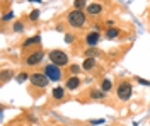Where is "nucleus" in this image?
Returning a JSON list of instances; mask_svg holds the SVG:
<instances>
[{
    "instance_id": "1",
    "label": "nucleus",
    "mask_w": 150,
    "mask_h": 126,
    "mask_svg": "<svg viewBox=\"0 0 150 126\" xmlns=\"http://www.w3.org/2000/svg\"><path fill=\"white\" fill-rule=\"evenodd\" d=\"M67 20H68V24H70L72 27H84L85 20H87V15H85L84 10H75L74 9L72 12H68Z\"/></svg>"
},
{
    "instance_id": "2",
    "label": "nucleus",
    "mask_w": 150,
    "mask_h": 126,
    "mask_svg": "<svg viewBox=\"0 0 150 126\" xmlns=\"http://www.w3.org/2000/svg\"><path fill=\"white\" fill-rule=\"evenodd\" d=\"M48 58L51 60V63H55L58 67H65L68 63V55L65 51H62V49H51L48 53Z\"/></svg>"
},
{
    "instance_id": "3",
    "label": "nucleus",
    "mask_w": 150,
    "mask_h": 126,
    "mask_svg": "<svg viewBox=\"0 0 150 126\" xmlns=\"http://www.w3.org/2000/svg\"><path fill=\"white\" fill-rule=\"evenodd\" d=\"M131 92H133V85H131L128 80L120 82V85H118V89H116L118 99H121V101H128V99L131 97Z\"/></svg>"
},
{
    "instance_id": "4",
    "label": "nucleus",
    "mask_w": 150,
    "mask_h": 126,
    "mask_svg": "<svg viewBox=\"0 0 150 126\" xmlns=\"http://www.w3.org/2000/svg\"><path fill=\"white\" fill-rule=\"evenodd\" d=\"M45 75H46L51 82H58L60 78H62V68L55 65V63H50L45 67Z\"/></svg>"
},
{
    "instance_id": "5",
    "label": "nucleus",
    "mask_w": 150,
    "mask_h": 126,
    "mask_svg": "<svg viewBox=\"0 0 150 126\" xmlns=\"http://www.w3.org/2000/svg\"><path fill=\"white\" fill-rule=\"evenodd\" d=\"M29 80H31V84H33L34 87H39V89H45L48 84H50V78H48L45 73H33Z\"/></svg>"
},
{
    "instance_id": "6",
    "label": "nucleus",
    "mask_w": 150,
    "mask_h": 126,
    "mask_svg": "<svg viewBox=\"0 0 150 126\" xmlns=\"http://www.w3.org/2000/svg\"><path fill=\"white\" fill-rule=\"evenodd\" d=\"M43 58H45V53L41 51V49H38V51H34V53H31L28 58H26V65H29V67H34V65H39L41 61H43Z\"/></svg>"
},
{
    "instance_id": "7",
    "label": "nucleus",
    "mask_w": 150,
    "mask_h": 126,
    "mask_svg": "<svg viewBox=\"0 0 150 126\" xmlns=\"http://www.w3.org/2000/svg\"><path fill=\"white\" fill-rule=\"evenodd\" d=\"M99 39H101V32H99V31H91V32L85 36V44H87L89 48H96L97 43H99Z\"/></svg>"
},
{
    "instance_id": "8",
    "label": "nucleus",
    "mask_w": 150,
    "mask_h": 126,
    "mask_svg": "<svg viewBox=\"0 0 150 126\" xmlns=\"http://www.w3.org/2000/svg\"><path fill=\"white\" fill-rule=\"evenodd\" d=\"M103 12V5L101 4H89L87 5V14L89 15H97Z\"/></svg>"
},
{
    "instance_id": "9",
    "label": "nucleus",
    "mask_w": 150,
    "mask_h": 126,
    "mask_svg": "<svg viewBox=\"0 0 150 126\" xmlns=\"http://www.w3.org/2000/svg\"><path fill=\"white\" fill-rule=\"evenodd\" d=\"M79 85H80V78L79 77H70L67 80V89L68 90H75V89H79Z\"/></svg>"
},
{
    "instance_id": "10",
    "label": "nucleus",
    "mask_w": 150,
    "mask_h": 126,
    "mask_svg": "<svg viewBox=\"0 0 150 126\" xmlns=\"http://www.w3.org/2000/svg\"><path fill=\"white\" fill-rule=\"evenodd\" d=\"M41 43V36H33V38H28L24 43H22V46L24 48H29V46H34V44H39Z\"/></svg>"
},
{
    "instance_id": "11",
    "label": "nucleus",
    "mask_w": 150,
    "mask_h": 126,
    "mask_svg": "<svg viewBox=\"0 0 150 126\" xmlns=\"http://www.w3.org/2000/svg\"><path fill=\"white\" fill-rule=\"evenodd\" d=\"M51 96H53V99H56V101H62V99L65 97V89L63 87H55L53 92H51Z\"/></svg>"
},
{
    "instance_id": "12",
    "label": "nucleus",
    "mask_w": 150,
    "mask_h": 126,
    "mask_svg": "<svg viewBox=\"0 0 150 126\" xmlns=\"http://www.w3.org/2000/svg\"><path fill=\"white\" fill-rule=\"evenodd\" d=\"M96 67V58H85L84 63H82V68H84L85 72H89V70H92Z\"/></svg>"
},
{
    "instance_id": "13",
    "label": "nucleus",
    "mask_w": 150,
    "mask_h": 126,
    "mask_svg": "<svg viewBox=\"0 0 150 126\" xmlns=\"http://www.w3.org/2000/svg\"><path fill=\"white\" fill-rule=\"evenodd\" d=\"M120 36V29L118 27H109V29L106 31V38L108 39H114Z\"/></svg>"
},
{
    "instance_id": "14",
    "label": "nucleus",
    "mask_w": 150,
    "mask_h": 126,
    "mask_svg": "<svg viewBox=\"0 0 150 126\" xmlns=\"http://www.w3.org/2000/svg\"><path fill=\"white\" fill-rule=\"evenodd\" d=\"M111 89H112L111 80H109V78H104V80H103V84H101V90H103V92H109Z\"/></svg>"
},
{
    "instance_id": "15",
    "label": "nucleus",
    "mask_w": 150,
    "mask_h": 126,
    "mask_svg": "<svg viewBox=\"0 0 150 126\" xmlns=\"http://www.w3.org/2000/svg\"><path fill=\"white\" fill-rule=\"evenodd\" d=\"M85 56H87V58H96V56H99V51L96 48H89L85 51Z\"/></svg>"
},
{
    "instance_id": "16",
    "label": "nucleus",
    "mask_w": 150,
    "mask_h": 126,
    "mask_svg": "<svg viewBox=\"0 0 150 126\" xmlns=\"http://www.w3.org/2000/svg\"><path fill=\"white\" fill-rule=\"evenodd\" d=\"M85 5H87V4H85V0H75V2H74V9L75 10H82Z\"/></svg>"
},
{
    "instance_id": "17",
    "label": "nucleus",
    "mask_w": 150,
    "mask_h": 126,
    "mask_svg": "<svg viewBox=\"0 0 150 126\" xmlns=\"http://www.w3.org/2000/svg\"><path fill=\"white\" fill-rule=\"evenodd\" d=\"M28 78H31V77H29V75L26 73V72H22V73H19L17 77H16V80H17L19 84H24V82H26Z\"/></svg>"
},
{
    "instance_id": "18",
    "label": "nucleus",
    "mask_w": 150,
    "mask_h": 126,
    "mask_svg": "<svg viewBox=\"0 0 150 126\" xmlns=\"http://www.w3.org/2000/svg\"><path fill=\"white\" fill-rule=\"evenodd\" d=\"M12 75H14V73H12L10 70H4V72H2V84H5V82H7Z\"/></svg>"
},
{
    "instance_id": "19",
    "label": "nucleus",
    "mask_w": 150,
    "mask_h": 126,
    "mask_svg": "<svg viewBox=\"0 0 150 126\" xmlns=\"http://www.w3.org/2000/svg\"><path fill=\"white\" fill-rule=\"evenodd\" d=\"M104 94H106V92H103V90H101V92H99V90H92V92H91V97H92V99H104Z\"/></svg>"
},
{
    "instance_id": "20",
    "label": "nucleus",
    "mask_w": 150,
    "mask_h": 126,
    "mask_svg": "<svg viewBox=\"0 0 150 126\" xmlns=\"http://www.w3.org/2000/svg\"><path fill=\"white\" fill-rule=\"evenodd\" d=\"M38 19H39V9H34L31 14H29V20L34 22V20H38Z\"/></svg>"
},
{
    "instance_id": "21",
    "label": "nucleus",
    "mask_w": 150,
    "mask_h": 126,
    "mask_svg": "<svg viewBox=\"0 0 150 126\" xmlns=\"http://www.w3.org/2000/svg\"><path fill=\"white\" fill-rule=\"evenodd\" d=\"M14 31H16V32H22V31H24V24H22L21 20H17V22L14 24Z\"/></svg>"
},
{
    "instance_id": "22",
    "label": "nucleus",
    "mask_w": 150,
    "mask_h": 126,
    "mask_svg": "<svg viewBox=\"0 0 150 126\" xmlns=\"http://www.w3.org/2000/svg\"><path fill=\"white\" fill-rule=\"evenodd\" d=\"M135 80H137V82H138L140 85H143V87H150V82H149V80H145V78H142V77H137Z\"/></svg>"
},
{
    "instance_id": "23",
    "label": "nucleus",
    "mask_w": 150,
    "mask_h": 126,
    "mask_svg": "<svg viewBox=\"0 0 150 126\" xmlns=\"http://www.w3.org/2000/svg\"><path fill=\"white\" fill-rule=\"evenodd\" d=\"M12 19H14V12H7V14L2 17V20H4V22H9V20H12Z\"/></svg>"
},
{
    "instance_id": "24",
    "label": "nucleus",
    "mask_w": 150,
    "mask_h": 126,
    "mask_svg": "<svg viewBox=\"0 0 150 126\" xmlns=\"http://www.w3.org/2000/svg\"><path fill=\"white\" fill-rule=\"evenodd\" d=\"M79 70H80V68L77 67V65H72V67H70V72H72L74 75H77V73H79Z\"/></svg>"
},
{
    "instance_id": "25",
    "label": "nucleus",
    "mask_w": 150,
    "mask_h": 126,
    "mask_svg": "<svg viewBox=\"0 0 150 126\" xmlns=\"http://www.w3.org/2000/svg\"><path fill=\"white\" fill-rule=\"evenodd\" d=\"M72 41H74V36H72V34H67V36H65V43H68V44H70Z\"/></svg>"
},
{
    "instance_id": "26",
    "label": "nucleus",
    "mask_w": 150,
    "mask_h": 126,
    "mask_svg": "<svg viewBox=\"0 0 150 126\" xmlns=\"http://www.w3.org/2000/svg\"><path fill=\"white\" fill-rule=\"evenodd\" d=\"M104 123V119H92L91 121V125H103Z\"/></svg>"
},
{
    "instance_id": "27",
    "label": "nucleus",
    "mask_w": 150,
    "mask_h": 126,
    "mask_svg": "<svg viewBox=\"0 0 150 126\" xmlns=\"http://www.w3.org/2000/svg\"><path fill=\"white\" fill-rule=\"evenodd\" d=\"M29 2H41V0H29Z\"/></svg>"
}]
</instances>
